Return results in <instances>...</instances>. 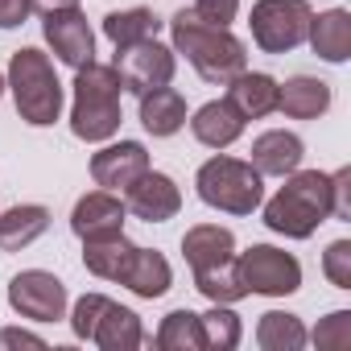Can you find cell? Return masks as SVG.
<instances>
[{
	"label": "cell",
	"mask_w": 351,
	"mask_h": 351,
	"mask_svg": "<svg viewBox=\"0 0 351 351\" xmlns=\"http://www.w3.org/2000/svg\"><path fill=\"white\" fill-rule=\"evenodd\" d=\"M314 347H326V351H343L351 347V310H330L318 326H314Z\"/></svg>",
	"instance_id": "obj_31"
},
{
	"label": "cell",
	"mask_w": 351,
	"mask_h": 351,
	"mask_svg": "<svg viewBox=\"0 0 351 351\" xmlns=\"http://www.w3.org/2000/svg\"><path fill=\"white\" fill-rule=\"evenodd\" d=\"M141 99V124L149 136H173L182 124H186V99L182 91H173V87H153Z\"/></svg>",
	"instance_id": "obj_22"
},
{
	"label": "cell",
	"mask_w": 351,
	"mask_h": 351,
	"mask_svg": "<svg viewBox=\"0 0 351 351\" xmlns=\"http://www.w3.org/2000/svg\"><path fill=\"white\" fill-rule=\"evenodd\" d=\"M244 124H248V120H244L228 99H211V104H203V108L191 116V132H195V141L207 145V149H228V145H236L240 132H244Z\"/></svg>",
	"instance_id": "obj_19"
},
{
	"label": "cell",
	"mask_w": 351,
	"mask_h": 351,
	"mask_svg": "<svg viewBox=\"0 0 351 351\" xmlns=\"http://www.w3.org/2000/svg\"><path fill=\"white\" fill-rule=\"evenodd\" d=\"M256 343H261L265 351H302V347L310 343V335H306V326H302L298 314L269 310V314H261V322H256Z\"/></svg>",
	"instance_id": "obj_26"
},
{
	"label": "cell",
	"mask_w": 351,
	"mask_h": 351,
	"mask_svg": "<svg viewBox=\"0 0 351 351\" xmlns=\"http://www.w3.org/2000/svg\"><path fill=\"white\" fill-rule=\"evenodd\" d=\"M29 13H34L29 0H0V29H17V25H25Z\"/></svg>",
	"instance_id": "obj_35"
},
{
	"label": "cell",
	"mask_w": 351,
	"mask_h": 351,
	"mask_svg": "<svg viewBox=\"0 0 351 351\" xmlns=\"http://www.w3.org/2000/svg\"><path fill=\"white\" fill-rule=\"evenodd\" d=\"M182 256L191 265V273L199 269H211V265H223L236 256V236L219 223H195L186 236H182Z\"/></svg>",
	"instance_id": "obj_20"
},
{
	"label": "cell",
	"mask_w": 351,
	"mask_h": 351,
	"mask_svg": "<svg viewBox=\"0 0 351 351\" xmlns=\"http://www.w3.org/2000/svg\"><path fill=\"white\" fill-rule=\"evenodd\" d=\"M195 191L211 211H223V215H252L265 203V178L256 173V165L228 157L219 149H215V157H207L199 165Z\"/></svg>",
	"instance_id": "obj_5"
},
{
	"label": "cell",
	"mask_w": 351,
	"mask_h": 351,
	"mask_svg": "<svg viewBox=\"0 0 351 351\" xmlns=\"http://www.w3.org/2000/svg\"><path fill=\"white\" fill-rule=\"evenodd\" d=\"M195 289H199L207 302H215V306H236L240 298H248V289H244V281H240V273H236V256L223 261V265L199 269V273H195Z\"/></svg>",
	"instance_id": "obj_27"
},
{
	"label": "cell",
	"mask_w": 351,
	"mask_h": 351,
	"mask_svg": "<svg viewBox=\"0 0 351 351\" xmlns=\"http://www.w3.org/2000/svg\"><path fill=\"white\" fill-rule=\"evenodd\" d=\"M157 29H161V21L153 17V9H120V13H108L104 17V38L116 50L157 38Z\"/></svg>",
	"instance_id": "obj_25"
},
{
	"label": "cell",
	"mask_w": 351,
	"mask_h": 351,
	"mask_svg": "<svg viewBox=\"0 0 351 351\" xmlns=\"http://www.w3.org/2000/svg\"><path fill=\"white\" fill-rule=\"evenodd\" d=\"M50 228V211L42 203H17L0 211V252H21L34 240H42Z\"/></svg>",
	"instance_id": "obj_21"
},
{
	"label": "cell",
	"mask_w": 351,
	"mask_h": 351,
	"mask_svg": "<svg viewBox=\"0 0 351 351\" xmlns=\"http://www.w3.org/2000/svg\"><path fill=\"white\" fill-rule=\"evenodd\" d=\"M199 326H203L207 351H232V347H240V339H244V322H240V314H236L232 306H215V302H211V310L199 314Z\"/></svg>",
	"instance_id": "obj_29"
},
{
	"label": "cell",
	"mask_w": 351,
	"mask_h": 351,
	"mask_svg": "<svg viewBox=\"0 0 351 351\" xmlns=\"http://www.w3.org/2000/svg\"><path fill=\"white\" fill-rule=\"evenodd\" d=\"M236 273H240L244 289L261 293V298H289L302 289L298 256L285 248H273V244H252V248L236 252Z\"/></svg>",
	"instance_id": "obj_7"
},
{
	"label": "cell",
	"mask_w": 351,
	"mask_h": 351,
	"mask_svg": "<svg viewBox=\"0 0 351 351\" xmlns=\"http://www.w3.org/2000/svg\"><path fill=\"white\" fill-rule=\"evenodd\" d=\"M261 207L269 232L285 240H310L330 219V173L298 165L293 173H285V186Z\"/></svg>",
	"instance_id": "obj_1"
},
{
	"label": "cell",
	"mask_w": 351,
	"mask_h": 351,
	"mask_svg": "<svg viewBox=\"0 0 351 351\" xmlns=\"http://www.w3.org/2000/svg\"><path fill=\"white\" fill-rule=\"evenodd\" d=\"M112 66H116L124 91L145 95V91H153V87H169V83H173L178 54H173V46H161L157 38H149V42H136V46L116 50V62H112Z\"/></svg>",
	"instance_id": "obj_8"
},
{
	"label": "cell",
	"mask_w": 351,
	"mask_h": 351,
	"mask_svg": "<svg viewBox=\"0 0 351 351\" xmlns=\"http://www.w3.org/2000/svg\"><path fill=\"white\" fill-rule=\"evenodd\" d=\"M310 17H314L310 0H256L252 17H248V29H252L256 50L289 54V50H298L306 42Z\"/></svg>",
	"instance_id": "obj_6"
},
{
	"label": "cell",
	"mask_w": 351,
	"mask_h": 351,
	"mask_svg": "<svg viewBox=\"0 0 351 351\" xmlns=\"http://www.w3.org/2000/svg\"><path fill=\"white\" fill-rule=\"evenodd\" d=\"M157 347L161 351H207L199 314L195 310H169L157 326Z\"/></svg>",
	"instance_id": "obj_28"
},
{
	"label": "cell",
	"mask_w": 351,
	"mask_h": 351,
	"mask_svg": "<svg viewBox=\"0 0 351 351\" xmlns=\"http://www.w3.org/2000/svg\"><path fill=\"white\" fill-rule=\"evenodd\" d=\"M191 9H195V17H199V21L232 29V21H236V13H240V0H195Z\"/></svg>",
	"instance_id": "obj_33"
},
{
	"label": "cell",
	"mask_w": 351,
	"mask_h": 351,
	"mask_svg": "<svg viewBox=\"0 0 351 351\" xmlns=\"http://www.w3.org/2000/svg\"><path fill=\"white\" fill-rule=\"evenodd\" d=\"M91 343H95V347H104V351H136V347L145 343V326H141V318H136L128 306L108 302L104 318L95 322Z\"/></svg>",
	"instance_id": "obj_24"
},
{
	"label": "cell",
	"mask_w": 351,
	"mask_h": 351,
	"mask_svg": "<svg viewBox=\"0 0 351 351\" xmlns=\"http://www.w3.org/2000/svg\"><path fill=\"white\" fill-rule=\"evenodd\" d=\"M149 169V149L141 141H112L91 157V178L99 191H116L124 195L141 173Z\"/></svg>",
	"instance_id": "obj_12"
},
{
	"label": "cell",
	"mask_w": 351,
	"mask_h": 351,
	"mask_svg": "<svg viewBox=\"0 0 351 351\" xmlns=\"http://www.w3.org/2000/svg\"><path fill=\"white\" fill-rule=\"evenodd\" d=\"M42 34H46V46L54 50V58L62 66H87L95 62V34L83 17V9H54V13H42Z\"/></svg>",
	"instance_id": "obj_10"
},
{
	"label": "cell",
	"mask_w": 351,
	"mask_h": 351,
	"mask_svg": "<svg viewBox=\"0 0 351 351\" xmlns=\"http://www.w3.org/2000/svg\"><path fill=\"white\" fill-rule=\"evenodd\" d=\"M29 5H34L38 13H54V9H75L79 0H29Z\"/></svg>",
	"instance_id": "obj_37"
},
{
	"label": "cell",
	"mask_w": 351,
	"mask_h": 351,
	"mask_svg": "<svg viewBox=\"0 0 351 351\" xmlns=\"http://www.w3.org/2000/svg\"><path fill=\"white\" fill-rule=\"evenodd\" d=\"M124 219H128V207L116 191H91L75 203L71 211V232L79 240H91V236H108V232H124Z\"/></svg>",
	"instance_id": "obj_13"
},
{
	"label": "cell",
	"mask_w": 351,
	"mask_h": 351,
	"mask_svg": "<svg viewBox=\"0 0 351 351\" xmlns=\"http://www.w3.org/2000/svg\"><path fill=\"white\" fill-rule=\"evenodd\" d=\"M9 306L29 322L66 318V285L46 269H25L9 281Z\"/></svg>",
	"instance_id": "obj_9"
},
{
	"label": "cell",
	"mask_w": 351,
	"mask_h": 351,
	"mask_svg": "<svg viewBox=\"0 0 351 351\" xmlns=\"http://www.w3.org/2000/svg\"><path fill=\"white\" fill-rule=\"evenodd\" d=\"M306 157V145L298 132H285V128H269L252 141V165L261 178H285V173H293Z\"/></svg>",
	"instance_id": "obj_14"
},
{
	"label": "cell",
	"mask_w": 351,
	"mask_h": 351,
	"mask_svg": "<svg viewBox=\"0 0 351 351\" xmlns=\"http://www.w3.org/2000/svg\"><path fill=\"white\" fill-rule=\"evenodd\" d=\"M326 108H330V83L314 75H293L277 83V112H285L289 120H318Z\"/></svg>",
	"instance_id": "obj_18"
},
{
	"label": "cell",
	"mask_w": 351,
	"mask_h": 351,
	"mask_svg": "<svg viewBox=\"0 0 351 351\" xmlns=\"http://www.w3.org/2000/svg\"><path fill=\"white\" fill-rule=\"evenodd\" d=\"M108 302H112L108 293H83V298L75 302V310H71V330H75V339L91 343V335H95V322L104 318Z\"/></svg>",
	"instance_id": "obj_30"
},
{
	"label": "cell",
	"mask_w": 351,
	"mask_h": 351,
	"mask_svg": "<svg viewBox=\"0 0 351 351\" xmlns=\"http://www.w3.org/2000/svg\"><path fill=\"white\" fill-rule=\"evenodd\" d=\"M120 285L132 289L136 298L153 302V298L169 293L173 269H169V261H165L161 252H153V248H132V256H128V265H124V273H120Z\"/></svg>",
	"instance_id": "obj_16"
},
{
	"label": "cell",
	"mask_w": 351,
	"mask_h": 351,
	"mask_svg": "<svg viewBox=\"0 0 351 351\" xmlns=\"http://www.w3.org/2000/svg\"><path fill=\"white\" fill-rule=\"evenodd\" d=\"M310 50L330 62V66H343L351 58V13L347 9H330V13H318L310 17V34H306Z\"/></svg>",
	"instance_id": "obj_17"
},
{
	"label": "cell",
	"mask_w": 351,
	"mask_h": 351,
	"mask_svg": "<svg viewBox=\"0 0 351 351\" xmlns=\"http://www.w3.org/2000/svg\"><path fill=\"white\" fill-rule=\"evenodd\" d=\"M322 273L335 289H351V240H335L322 252Z\"/></svg>",
	"instance_id": "obj_32"
},
{
	"label": "cell",
	"mask_w": 351,
	"mask_h": 351,
	"mask_svg": "<svg viewBox=\"0 0 351 351\" xmlns=\"http://www.w3.org/2000/svg\"><path fill=\"white\" fill-rule=\"evenodd\" d=\"M5 87L13 91V104H17V116L34 128H50L62 120V83H58V71L50 62V54H42L38 46H25L9 58V75H5Z\"/></svg>",
	"instance_id": "obj_4"
},
{
	"label": "cell",
	"mask_w": 351,
	"mask_h": 351,
	"mask_svg": "<svg viewBox=\"0 0 351 351\" xmlns=\"http://www.w3.org/2000/svg\"><path fill=\"white\" fill-rule=\"evenodd\" d=\"M124 199V207H128V215H136V219H145V223H165V219H173L182 211V191H178V182L169 178V173H161V169H145L141 178L120 195Z\"/></svg>",
	"instance_id": "obj_11"
},
{
	"label": "cell",
	"mask_w": 351,
	"mask_h": 351,
	"mask_svg": "<svg viewBox=\"0 0 351 351\" xmlns=\"http://www.w3.org/2000/svg\"><path fill=\"white\" fill-rule=\"evenodd\" d=\"M75 104H71V132L87 145H104L120 132V95L124 83L112 62H87L75 71Z\"/></svg>",
	"instance_id": "obj_3"
},
{
	"label": "cell",
	"mask_w": 351,
	"mask_h": 351,
	"mask_svg": "<svg viewBox=\"0 0 351 351\" xmlns=\"http://www.w3.org/2000/svg\"><path fill=\"white\" fill-rule=\"evenodd\" d=\"M228 104L244 116V120H265V116H273L277 112V79L273 75H265V71H240V75H232L228 83Z\"/></svg>",
	"instance_id": "obj_15"
},
{
	"label": "cell",
	"mask_w": 351,
	"mask_h": 351,
	"mask_svg": "<svg viewBox=\"0 0 351 351\" xmlns=\"http://www.w3.org/2000/svg\"><path fill=\"white\" fill-rule=\"evenodd\" d=\"M330 219H351V169L330 173Z\"/></svg>",
	"instance_id": "obj_34"
},
{
	"label": "cell",
	"mask_w": 351,
	"mask_h": 351,
	"mask_svg": "<svg viewBox=\"0 0 351 351\" xmlns=\"http://www.w3.org/2000/svg\"><path fill=\"white\" fill-rule=\"evenodd\" d=\"M0 347H5V351H9V347H38V351H42L46 339H42V335H29V330H21V326H5V330H0Z\"/></svg>",
	"instance_id": "obj_36"
},
{
	"label": "cell",
	"mask_w": 351,
	"mask_h": 351,
	"mask_svg": "<svg viewBox=\"0 0 351 351\" xmlns=\"http://www.w3.org/2000/svg\"><path fill=\"white\" fill-rule=\"evenodd\" d=\"M173 34V54H182L207 83H228L232 75H240L248 66L244 42L223 29V25H207L195 17V9H178L169 21Z\"/></svg>",
	"instance_id": "obj_2"
},
{
	"label": "cell",
	"mask_w": 351,
	"mask_h": 351,
	"mask_svg": "<svg viewBox=\"0 0 351 351\" xmlns=\"http://www.w3.org/2000/svg\"><path fill=\"white\" fill-rule=\"evenodd\" d=\"M0 95H5V75H0Z\"/></svg>",
	"instance_id": "obj_38"
},
{
	"label": "cell",
	"mask_w": 351,
	"mask_h": 351,
	"mask_svg": "<svg viewBox=\"0 0 351 351\" xmlns=\"http://www.w3.org/2000/svg\"><path fill=\"white\" fill-rule=\"evenodd\" d=\"M132 248H136V244H132L124 232L91 236V240H83V265H87V273L99 277V281H120V273H124Z\"/></svg>",
	"instance_id": "obj_23"
}]
</instances>
